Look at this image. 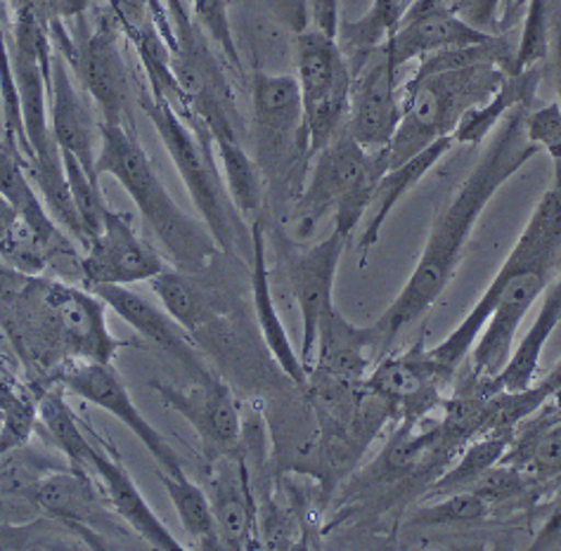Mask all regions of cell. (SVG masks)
Instances as JSON below:
<instances>
[{
  "mask_svg": "<svg viewBox=\"0 0 561 551\" xmlns=\"http://www.w3.org/2000/svg\"><path fill=\"white\" fill-rule=\"evenodd\" d=\"M381 346L373 326H358L344 318L336 306L322 318L311 375L336 383L363 386L370 375V351Z\"/></svg>",
  "mask_w": 561,
  "mask_h": 551,
  "instance_id": "obj_22",
  "label": "cell"
},
{
  "mask_svg": "<svg viewBox=\"0 0 561 551\" xmlns=\"http://www.w3.org/2000/svg\"><path fill=\"white\" fill-rule=\"evenodd\" d=\"M297 83L311 159L346 130L353 71L336 36L316 26L299 28L294 38Z\"/></svg>",
  "mask_w": 561,
  "mask_h": 551,
  "instance_id": "obj_9",
  "label": "cell"
},
{
  "mask_svg": "<svg viewBox=\"0 0 561 551\" xmlns=\"http://www.w3.org/2000/svg\"><path fill=\"white\" fill-rule=\"evenodd\" d=\"M55 383H60L69 395L91 402L93 407L122 422L142 443V448L152 455L159 471L171 475L185 473L179 452L171 448V443L138 410L136 400H133L114 363H69L57 371Z\"/></svg>",
  "mask_w": 561,
  "mask_h": 551,
  "instance_id": "obj_12",
  "label": "cell"
},
{
  "mask_svg": "<svg viewBox=\"0 0 561 551\" xmlns=\"http://www.w3.org/2000/svg\"><path fill=\"white\" fill-rule=\"evenodd\" d=\"M159 481L164 485L173 509L179 514L181 526L185 528L192 544L199 549H224L216 535L211 502H209V495H206V490L199 487L197 483H192L187 479V473L171 475V473L159 471Z\"/></svg>",
  "mask_w": 561,
  "mask_h": 551,
  "instance_id": "obj_31",
  "label": "cell"
},
{
  "mask_svg": "<svg viewBox=\"0 0 561 551\" xmlns=\"http://www.w3.org/2000/svg\"><path fill=\"white\" fill-rule=\"evenodd\" d=\"M502 461L514 464L538 483L561 479V416L542 420L514 434Z\"/></svg>",
  "mask_w": 561,
  "mask_h": 551,
  "instance_id": "obj_28",
  "label": "cell"
},
{
  "mask_svg": "<svg viewBox=\"0 0 561 551\" xmlns=\"http://www.w3.org/2000/svg\"><path fill=\"white\" fill-rule=\"evenodd\" d=\"M91 289L107 303L112 312H116L126 324H130L142 338L150 341L157 348L171 353L173 357H179V360H183L190 369L206 375V369L197 363L195 351H192L190 334L164 308L150 303L145 296L124 285H102Z\"/></svg>",
  "mask_w": 561,
  "mask_h": 551,
  "instance_id": "obj_24",
  "label": "cell"
},
{
  "mask_svg": "<svg viewBox=\"0 0 561 551\" xmlns=\"http://www.w3.org/2000/svg\"><path fill=\"white\" fill-rule=\"evenodd\" d=\"M138 107L152 122L161 145L167 147L192 204L199 211L204 226L214 234L218 249L224 253H234L238 230L247 222L228 195L214 140L197 138V133L183 122L181 114L164 100H157L145 85L138 91Z\"/></svg>",
  "mask_w": 561,
  "mask_h": 551,
  "instance_id": "obj_6",
  "label": "cell"
},
{
  "mask_svg": "<svg viewBox=\"0 0 561 551\" xmlns=\"http://www.w3.org/2000/svg\"><path fill=\"white\" fill-rule=\"evenodd\" d=\"M389 169L387 152H370L346 130L324 145L311 159L304 187L297 197V240H308L318 222L334 216V228L348 240L367 216L375 187Z\"/></svg>",
  "mask_w": 561,
  "mask_h": 551,
  "instance_id": "obj_5",
  "label": "cell"
},
{
  "mask_svg": "<svg viewBox=\"0 0 561 551\" xmlns=\"http://www.w3.org/2000/svg\"><path fill=\"white\" fill-rule=\"evenodd\" d=\"M36 504L41 516L55 518L57 524L88 535L91 544H98L100 532H119L124 528L122 518L112 512L102 495L95 475L69 464L50 471L38 483Z\"/></svg>",
  "mask_w": 561,
  "mask_h": 551,
  "instance_id": "obj_19",
  "label": "cell"
},
{
  "mask_svg": "<svg viewBox=\"0 0 561 551\" xmlns=\"http://www.w3.org/2000/svg\"><path fill=\"white\" fill-rule=\"evenodd\" d=\"M14 220H18V214L12 211V206L3 199V195H0V237L12 228Z\"/></svg>",
  "mask_w": 561,
  "mask_h": 551,
  "instance_id": "obj_39",
  "label": "cell"
},
{
  "mask_svg": "<svg viewBox=\"0 0 561 551\" xmlns=\"http://www.w3.org/2000/svg\"><path fill=\"white\" fill-rule=\"evenodd\" d=\"M512 53L500 38L436 53L403 79V116L387 150L389 169L443 138H455L465 116L497 97L510 81Z\"/></svg>",
  "mask_w": 561,
  "mask_h": 551,
  "instance_id": "obj_3",
  "label": "cell"
},
{
  "mask_svg": "<svg viewBox=\"0 0 561 551\" xmlns=\"http://www.w3.org/2000/svg\"><path fill=\"white\" fill-rule=\"evenodd\" d=\"M408 3H410V0H405V8H408Z\"/></svg>",
  "mask_w": 561,
  "mask_h": 551,
  "instance_id": "obj_43",
  "label": "cell"
},
{
  "mask_svg": "<svg viewBox=\"0 0 561 551\" xmlns=\"http://www.w3.org/2000/svg\"><path fill=\"white\" fill-rule=\"evenodd\" d=\"M557 104L561 110V69H559V79H557Z\"/></svg>",
  "mask_w": 561,
  "mask_h": 551,
  "instance_id": "obj_41",
  "label": "cell"
},
{
  "mask_svg": "<svg viewBox=\"0 0 561 551\" xmlns=\"http://www.w3.org/2000/svg\"><path fill=\"white\" fill-rule=\"evenodd\" d=\"M249 100L254 159L265 185H283L287 197H299L311 167V152L297 77L259 69L251 77Z\"/></svg>",
  "mask_w": 561,
  "mask_h": 551,
  "instance_id": "obj_7",
  "label": "cell"
},
{
  "mask_svg": "<svg viewBox=\"0 0 561 551\" xmlns=\"http://www.w3.org/2000/svg\"><path fill=\"white\" fill-rule=\"evenodd\" d=\"M455 375V369L434 357L426 341L403 353H391L373 365L365 379V389L387 402L393 420H403L405 426H415L424 416L443 405V386Z\"/></svg>",
  "mask_w": 561,
  "mask_h": 551,
  "instance_id": "obj_11",
  "label": "cell"
},
{
  "mask_svg": "<svg viewBox=\"0 0 561 551\" xmlns=\"http://www.w3.org/2000/svg\"><path fill=\"white\" fill-rule=\"evenodd\" d=\"M510 436H500V434H483L474 440H469L465 448L460 450V459L455 461L450 469L443 471L438 479L430 487V497H446L455 493H465V490H471L477 485L481 475L493 469L497 461H502L507 452Z\"/></svg>",
  "mask_w": 561,
  "mask_h": 551,
  "instance_id": "obj_30",
  "label": "cell"
},
{
  "mask_svg": "<svg viewBox=\"0 0 561 551\" xmlns=\"http://www.w3.org/2000/svg\"><path fill=\"white\" fill-rule=\"evenodd\" d=\"M353 71L346 133L370 152H387L403 116V69L393 65L387 43L363 57Z\"/></svg>",
  "mask_w": 561,
  "mask_h": 551,
  "instance_id": "obj_10",
  "label": "cell"
},
{
  "mask_svg": "<svg viewBox=\"0 0 561 551\" xmlns=\"http://www.w3.org/2000/svg\"><path fill=\"white\" fill-rule=\"evenodd\" d=\"M528 110L530 102H519L502 116V122L493 130V138L483 147L477 167L467 173L450 204L434 220L401 294L375 322L381 346L401 336L412 322H417L440 299V294L446 291L457 273L469 237L474 234L485 206L502 185L510 183L526 163L540 154L538 147L526 136Z\"/></svg>",
  "mask_w": 561,
  "mask_h": 551,
  "instance_id": "obj_2",
  "label": "cell"
},
{
  "mask_svg": "<svg viewBox=\"0 0 561 551\" xmlns=\"http://www.w3.org/2000/svg\"><path fill=\"white\" fill-rule=\"evenodd\" d=\"M43 289L62 326L69 363H114L116 353L128 346L110 332V308L91 287L43 277Z\"/></svg>",
  "mask_w": 561,
  "mask_h": 551,
  "instance_id": "obj_17",
  "label": "cell"
},
{
  "mask_svg": "<svg viewBox=\"0 0 561 551\" xmlns=\"http://www.w3.org/2000/svg\"><path fill=\"white\" fill-rule=\"evenodd\" d=\"M48 122L57 147L71 154L88 173L100 181L95 167L100 152V114L91 95L83 91L79 79L73 77L67 57L55 48L50 59Z\"/></svg>",
  "mask_w": 561,
  "mask_h": 551,
  "instance_id": "obj_18",
  "label": "cell"
},
{
  "mask_svg": "<svg viewBox=\"0 0 561 551\" xmlns=\"http://www.w3.org/2000/svg\"><path fill=\"white\" fill-rule=\"evenodd\" d=\"M526 136L540 152L550 157L552 169H561V110L557 102L528 110Z\"/></svg>",
  "mask_w": 561,
  "mask_h": 551,
  "instance_id": "obj_35",
  "label": "cell"
},
{
  "mask_svg": "<svg viewBox=\"0 0 561 551\" xmlns=\"http://www.w3.org/2000/svg\"><path fill=\"white\" fill-rule=\"evenodd\" d=\"M249 240H251V301H254V315L259 322L263 344L271 351L277 367L289 377V381L297 383L301 391H306L311 371L306 369L301 355L297 353V348H294L291 338L287 334V326L283 318H279L277 306H275L268 253H265L263 218L249 222Z\"/></svg>",
  "mask_w": 561,
  "mask_h": 551,
  "instance_id": "obj_23",
  "label": "cell"
},
{
  "mask_svg": "<svg viewBox=\"0 0 561 551\" xmlns=\"http://www.w3.org/2000/svg\"><path fill=\"white\" fill-rule=\"evenodd\" d=\"M67 395L69 393L60 383H53L50 389L38 395V434L50 443V448L69 467L88 471V457L95 448L91 424L77 416L67 402Z\"/></svg>",
  "mask_w": 561,
  "mask_h": 551,
  "instance_id": "obj_26",
  "label": "cell"
},
{
  "mask_svg": "<svg viewBox=\"0 0 561 551\" xmlns=\"http://www.w3.org/2000/svg\"><path fill=\"white\" fill-rule=\"evenodd\" d=\"M24 169H26V175L32 177L36 192L41 195L43 204H46L48 214L55 218L57 226H60L71 240L79 244V249H85L88 232L77 211V204H73L69 177L65 169V157L60 147H57V142L28 157L24 161Z\"/></svg>",
  "mask_w": 561,
  "mask_h": 551,
  "instance_id": "obj_27",
  "label": "cell"
},
{
  "mask_svg": "<svg viewBox=\"0 0 561 551\" xmlns=\"http://www.w3.org/2000/svg\"><path fill=\"white\" fill-rule=\"evenodd\" d=\"M348 237L332 228L322 242L306 246L289 259V285L301 312V360L311 371L322 318L336 306L334 282Z\"/></svg>",
  "mask_w": 561,
  "mask_h": 551,
  "instance_id": "obj_16",
  "label": "cell"
},
{
  "mask_svg": "<svg viewBox=\"0 0 561 551\" xmlns=\"http://www.w3.org/2000/svg\"><path fill=\"white\" fill-rule=\"evenodd\" d=\"M98 175H112L136 204L142 222L164 246L173 267L199 275L224 253L202 218L190 216L171 197L138 140L136 128L100 122Z\"/></svg>",
  "mask_w": 561,
  "mask_h": 551,
  "instance_id": "obj_4",
  "label": "cell"
},
{
  "mask_svg": "<svg viewBox=\"0 0 561 551\" xmlns=\"http://www.w3.org/2000/svg\"><path fill=\"white\" fill-rule=\"evenodd\" d=\"M561 251V169H552L519 240L483 289L465 320L432 348L434 357L457 367L471 353V377L491 381L507 365L524 318L548 289Z\"/></svg>",
  "mask_w": 561,
  "mask_h": 551,
  "instance_id": "obj_1",
  "label": "cell"
},
{
  "mask_svg": "<svg viewBox=\"0 0 561 551\" xmlns=\"http://www.w3.org/2000/svg\"><path fill=\"white\" fill-rule=\"evenodd\" d=\"M548 379H550V381L557 386V391H559V395H561V360H559V365H557V367L550 371ZM559 395H557V398H559Z\"/></svg>",
  "mask_w": 561,
  "mask_h": 551,
  "instance_id": "obj_40",
  "label": "cell"
},
{
  "mask_svg": "<svg viewBox=\"0 0 561 551\" xmlns=\"http://www.w3.org/2000/svg\"><path fill=\"white\" fill-rule=\"evenodd\" d=\"M161 271H167L164 259L145 244L138 230L133 228L128 214H107L102 228L79 256V277L85 287L102 285H138L150 282Z\"/></svg>",
  "mask_w": 561,
  "mask_h": 551,
  "instance_id": "obj_15",
  "label": "cell"
},
{
  "mask_svg": "<svg viewBox=\"0 0 561 551\" xmlns=\"http://www.w3.org/2000/svg\"><path fill=\"white\" fill-rule=\"evenodd\" d=\"M41 18L50 22H67V20H83L88 12L95 8L98 0H32Z\"/></svg>",
  "mask_w": 561,
  "mask_h": 551,
  "instance_id": "obj_38",
  "label": "cell"
},
{
  "mask_svg": "<svg viewBox=\"0 0 561 551\" xmlns=\"http://www.w3.org/2000/svg\"><path fill=\"white\" fill-rule=\"evenodd\" d=\"M299 14L306 26H316L336 36V28L342 18H339V10H342V0H297Z\"/></svg>",
  "mask_w": 561,
  "mask_h": 551,
  "instance_id": "obj_36",
  "label": "cell"
},
{
  "mask_svg": "<svg viewBox=\"0 0 561 551\" xmlns=\"http://www.w3.org/2000/svg\"><path fill=\"white\" fill-rule=\"evenodd\" d=\"M91 436L95 448L88 457V471L95 475V481L105 495L112 512L122 518V524L138 535L142 542L154 549H183V542L164 526L147 500L142 497L140 487L133 481V475L124 467L122 457L116 455L112 445L102 438L91 426Z\"/></svg>",
  "mask_w": 561,
  "mask_h": 551,
  "instance_id": "obj_20",
  "label": "cell"
},
{
  "mask_svg": "<svg viewBox=\"0 0 561 551\" xmlns=\"http://www.w3.org/2000/svg\"><path fill=\"white\" fill-rule=\"evenodd\" d=\"M216 535L224 549L256 547V502L251 493L247 461L240 455H220L209 459V485Z\"/></svg>",
  "mask_w": 561,
  "mask_h": 551,
  "instance_id": "obj_21",
  "label": "cell"
},
{
  "mask_svg": "<svg viewBox=\"0 0 561 551\" xmlns=\"http://www.w3.org/2000/svg\"><path fill=\"white\" fill-rule=\"evenodd\" d=\"M455 8L471 26L495 34L502 0H455Z\"/></svg>",
  "mask_w": 561,
  "mask_h": 551,
  "instance_id": "obj_37",
  "label": "cell"
},
{
  "mask_svg": "<svg viewBox=\"0 0 561 551\" xmlns=\"http://www.w3.org/2000/svg\"><path fill=\"white\" fill-rule=\"evenodd\" d=\"M62 157H65V169H67L73 204H77V211L88 232V242H91L93 237L105 228V220H107V214L112 211V206L107 204L105 195H102L98 177L88 173L71 154L62 152Z\"/></svg>",
  "mask_w": 561,
  "mask_h": 551,
  "instance_id": "obj_33",
  "label": "cell"
},
{
  "mask_svg": "<svg viewBox=\"0 0 561 551\" xmlns=\"http://www.w3.org/2000/svg\"><path fill=\"white\" fill-rule=\"evenodd\" d=\"M152 282V291L161 308L179 322L183 330L195 336L211 320V301L199 289L195 275H187L179 267H167Z\"/></svg>",
  "mask_w": 561,
  "mask_h": 551,
  "instance_id": "obj_29",
  "label": "cell"
},
{
  "mask_svg": "<svg viewBox=\"0 0 561 551\" xmlns=\"http://www.w3.org/2000/svg\"><path fill=\"white\" fill-rule=\"evenodd\" d=\"M455 145H457L455 138L436 140L434 145H430L420 154L408 159L405 163H398V167H391V169L383 171V175L379 177V183L375 187L373 204H370V208H367L365 228L358 237L360 265L367 261L370 251L377 246L383 222L389 220V216L393 214V208L408 197V192L415 187L422 181V177L430 173L436 167V163L453 150Z\"/></svg>",
  "mask_w": 561,
  "mask_h": 551,
  "instance_id": "obj_25",
  "label": "cell"
},
{
  "mask_svg": "<svg viewBox=\"0 0 561 551\" xmlns=\"http://www.w3.org/2000/svg\"><path fill=\"white\" fill-rule=\"evenodd\" d=\"M493 512V506L479 497L474 490L455 493L446 497H436L430 504H422L410 516V524L420 528L434 526H462V524H479Z\"/></svg>",
  "mask_w": 561,
  "mask_h": 551,
  "instance_id": "obj_32",
  "label": "cell"
},
{
  "mask_svg": "<svg viewBox=\"0 0 561 551\" xmlns=\"http://www.w3.org/2000/svg\"><path fill=\"white\" fill-rule=\"evenodd\" d=\"M538 485L540 483L536 479H530V475L524 473L522 469L507 464V461H497L493 469H489L481 475L471 490H474V493L491 506H500V504H514V502L526 500Z\"/></svg>",
  "mask_w": 561,
  "mask_h": 551,
  "instance_id": "obj_34",
  "label": "cell"
},
{
  "mask_svg": "<svg viewBox=\"0 0 561 551\" xmlns=\"http://www.w3.org/2000/svg\"><path fill=\"white\" fill-rule=\"evenodd\" d=\"M0 344H3V334H0Z\"/></svg>",
  "mask_w": 561,
  "mask_h": 551,
  "instance_id": "obj_42",
  "label": "cell"
},
{
  "mask_svg": "<svg viewBox=\"0 0 561 551\" xmlns=\"http://www.w3.org/2000/svg\"><path fill=\"white\" fill-rule=\"evenodd\" d=\"M79 22L81 34H71L65 22H50L53 48L67 57L73 77L91 95L102 124L136 128L133 104H138V93H133V77L119 46V22L112 8L95 26H88L85 20Z\"/></svg>",
  "mask_w": 561,
  "mask_h": 551,
  "instance_id": "obj_8",
  "label": "cell"
},
{
  "mask_svg": "<svg viewBox=\"0 0 561 551\" xmlns=\"http://www.w3.org/2000/svg\"><path fill=\"white\" fill-rule=\"evenodd\" d=\"M495 34L471 26L455 8V0H410L387 48L398 69H408L420 59L455 48L483 46Z\"/></svg>",
  "mask_w": 561,
  "mask_h": 551,
  "instance_id": "obj_14",
  "label": "cell"
},
{
  "mask_svg": "<svg viewBox=\"0 0 561 551\" xmlns=\"http://www.w3.org/2000/svg\"><path fill=\"white\" fill-rule=\"evenodd\" d=\"M150 389L169 410L181 414L195 428L209 459L240 455L244 445V422L240 402L226 381L204 375L190 386L150 381Z\"/></svg>",
  "mask_w": 561,
  "mask_h": 551,
  "instance_id": "obj_13",
  "label": "cell"
}]
</instances>
